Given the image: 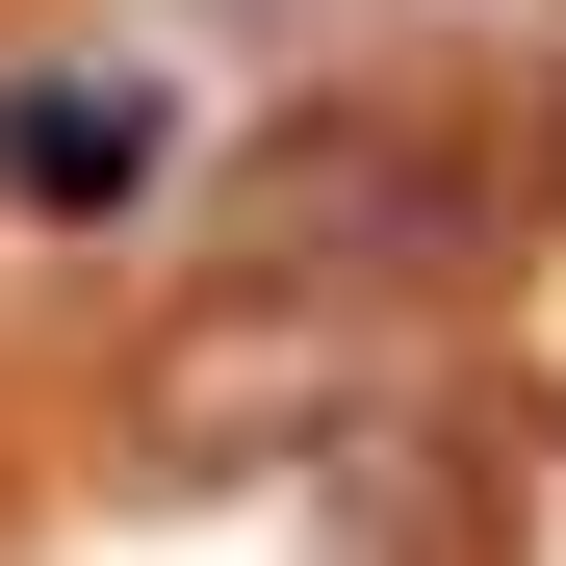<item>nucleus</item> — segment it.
Returning <instances> with one entry per match:
<instances>
[{
  "label": "nucleus",
  "mask_w": 566,
  "mask_h": 566,
  "mask_svg": "<svg viewBox=\"0 0 566 566\" xmlns=\"http://www.w3.org/2000/svg\"><path fill=\"white\" fill-rule=\"evenodd\" d=\"M129 438L180 463V490H232V463H283V490H310V463L360 438V412H335V310H310V283H232L207 335H155Z\"/></svg>",
  "instance_id": "obj_1"
},
{
  "label": "nucleus",
  "mask_w": 566,
  "mask_h": 566,
  "mask_svg": "<svg viewBox=\"0 0 566 566\" xmlns=\"http://www.w3.org/2000/svg\"><path fill=\"white\" fill-rule=\"evenodd\" d=\"M438 232H463L438 155H387V129H283L232 180V283H360V258H438Z\"/></svg>",
  "instance_id": "obj_2"
},
{
  "label": "nucleus",
  "mask_w": 566,
  "mask_h": 566,
  "mask_svg": "<svg viewBox=\"0 0 566 566\" xmlns=\"http://www.w3.org/2000/svg\"><path fill=\"white\" fill-rule=\"evenodd\" d=\"M310 541H335V566H490V463H463L438 412H360V438L310 463Z\"/></svg>",
  "instance_id": "obj_3"
},
{
  "label": "nucleus",
  "mask_w": 566,
  "mask_h": 566,
  "mask_svg": "<svg viewBox=\"0 0 566 566\" xmlns=\"http://www.w3.org/2000/svg\"><path fill=\"white\" fill-rule=\"evenodd\" d=\"M0 180L27 207H129L155 180V77H0Z\"/></svg>",
  "instance_id": "obj_4"
}]
</instances>
